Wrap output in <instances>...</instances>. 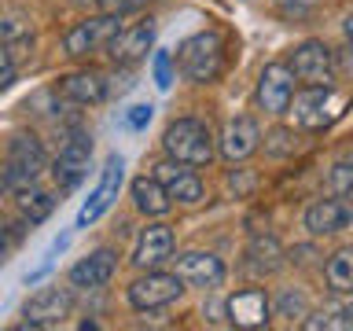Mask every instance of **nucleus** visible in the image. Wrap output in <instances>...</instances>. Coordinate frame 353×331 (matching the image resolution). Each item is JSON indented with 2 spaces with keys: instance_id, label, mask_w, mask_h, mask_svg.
Here are the masks:
<instances>
[{
  "instance_id": "nucleus-29",
  "label": "nucleus",
  "mask_w": 353,
  "mask_h": 331,
  "mask_svg": "<svg viewBox=\"0 0 353 331\" xmlns=\"http://www.w3.org/2000/svg\"><path fill=\"white\" fill-rule=\"evenodd\" d=\"M305 309L309 305H305V294L302 291H283L280 294V317H291L294 320V317H305Z\"/></svg>"
},
{
  "instance_id": "nucleus-4",
  "label": "nucleus",
  "mask_w": 353,
  "mask_h": 331,
  "mask_svg": "<svg viewBox=\"0 0 353 331\" xmlns=\"http://www.w3.org/2000/svg\"><path fill=\"white\" fill-rule=\"evenodd\" d=\"M44 170V148L33 137H11L8 143V159H4V184L22 192L41 177Z\"/></svg>"
},
{
  "instance_id": "nucleus-10",
  "label": "nucleus",
  "mask_w": 353,
  "mask_h": 331,
  "mask_svg": "<svg viewBox=\"0 0 353 331\" xmlns=\"http://www.w3.org/2000/svg\"><path fill=\"white\" fill-rule=\"evenodd\" d=\"M225 313L236 328H265L272 317V305H269V294L261 287H247V291H236L228 298Z\"/></svg>"
},
{
  "instance_id": "nucleus-31",
  "label": "nucleus",
  "mask_w": 353,
  "mask_h": 331,
  "mask_svg": "<svg viewBox=\"0 0 353 331\" xmlns=\"http://www.w3.org/2000/svg\"><path fill=\"white\" fill-rule=\"evenodd\" d=\"M151 114H154V107H151V103H137V107H129V110H125V126L140 132V129H148Z\"/></svg>"
},
{
  "instance_id": "nucleus-17",
  "label": "nucleus",
  "mask_w": 353,
  "mask_h": 331,
  "mask_svg": "<svg viewBox=\"0 0 353 331\" xmlns=\"http://www.w3.org/2000/svg\"><path fill=\"white\" fill-rule=\"evenodd\" d=\"M154 177L165 184V192H170V199H176V203H199L203 199V181L184 170V162H159L154 166Z\"/></svg>"
},
{
  "instance_id": "nucleus-33",
  "label": "nucleus",
  "mask_w": 353,
  "mask_h": 331,
  "mask_svg": "<svg viewBox=\"0 0 353 331\" xmlns=\"http://www.w3.org/2000/svg\"><path fill=\"white\" fill-rule=\"evenodd\" d=\"M283 8H287V11H294V15H302V11L316 8V0H283Z\"/></svg>"
},
{
  "instance_id": "nucleus-34",
  "label": "nucleus",
  "mask_w": 353,
  "mask_h": 331,
  "mask_svg": "<svg viewBox=\"0 0 353 331\" xmlns=\"http://www.w3.org/2000/svg\"><path fill=\"white\" fill-rule=\"evenodd\" d=\"M342 317H346V324H350V331H353V298H350L346 305H342Z\"/></svg>"
},
{
  "instance_id": "nucleus-2",
  "label": "nucleus",
  "mask_w": 353,
  "mask_h": 331,
  "mask_svg": "<svg viewBox=\"0 0 353 331\" xmlns=\"http://www.w3.org/2000/svg\"><path fill=\"white\" fill-rule=\"evenodd\" d=\"M350 99H353L350 92H339V88H331V85H309L305 92H298L291 99L287 114L294 118V126L316 132V129H327L331 121H339L342 110L350 107Z\"/></svg>"
},
{
  "instance_id": "nucleus-37",
  "label": "nucleus",
  "mask_w": 353,
  "mask_h": 331,
  "mask_svg": "<svg viewBox=\"0 0 353 331\" xmlns=\"http://www.w3.org/2000/svg\"><path fill=\"white\" fill-rule=\"evenodd\" d=\"M0 261H4V239H0Z\"/></svg>"
},
{
  "instance_id": "nucleus-23",
  "label": "nucleus",
  "mask_w": 353,
  "mask_h": 331,
  "mask_svg": "<svg viewBox=\"0 0 353 331\" xmlns=\"http://www.w3.org/2000/svg\"><path fill=\"white\" fill-rule=\"evenodd\" d=\"M247 258H250V269L254 272H276V269H280L283 250H280V243H276L272 236H258L247 247Z\"/></svg>"
},
{
  "instance_id": "nucleus-32",
  "label": "nucleus",
  "mask_w": 353,
  "mask_h": 331,
  "mask_svg": "<svg viewBox=\"0 0 353 331\" xmlns=\"http://www.w3.org/2000/svg\"><path fill=\"white\" fill-rule=\"evenodd\" d=\"M11 77H15V59H11L8 44L0 41V88H8V85H11Z\"/></svg>"
},
{
  "instance_id": "nucleus-5",
  "label": "nucleus",
  "mask_w": 353,
  "mask_h": 331,
  "mask_svg": "<svg viewBox=\"0 0 353 331\" xmlns=\"http://www.w3.org/2000/svg\"><path fill=\"white\" fill-rule=\"evenodd\" d=\"M118 19L114 15H92L85 22H77V26L66 30L63 37V48L66 55H74V59H85V55H92L96 48H107L110 41L118 37Z\"/></svg>"
},
{
  "instance_id": "nucleus-22",
  "label": "nucleus",
  "mask_w": 353,
  "mask_h": 331,
  "mask_svg": "<svg viewBox=\"0 0 353 331\" xmlns=\"http://www.w3.org/2000/svg\"><path fill=\"white\" fill-rule=\"evenodd\" d=\"M324 280L331 291L339 294H353V243L350 247H339L324 265Z\"/></svg>"
},
{
  "instance_id": "nucleus-36",
  "label": "nucleus",
  "mask_w": 353,
  "mask_h": 331,
  "mask_svg": "<svg viewBox=\"0 0 353 331\" xmlns=\"http://www.w3.org/2000/svg\"><path fill=\"white\" fill-rule=\"evenodd\" d=\"M77 8H92V4H99V0H74Z\"/></svg>"
},
{
  "instance_id": "nucleus-28",
  "label": "nucleus",
  "mask_w": 353,
  "mask_h": 331,
  "mask_svg": "<svg viewBox=\"0 0 353 331\" xmlns=\"http://www.w3.org/2000/svg\"><path fill=\"white\" fill-rule=\"evenodd\" d=\"M151 70H154V85H159V88H170V85H173V63H170V52H154Z\"/></svg>"
},
{
  "instance_id": "nucleus-18",
  "label": "nucleus",
  "mask_w": 353,
  "mask_h": 331,
  "mask_svg": "<svg viewBox=\"0 0 353 331\" xmlns=\"http://www.w3.org/2000/svg\"><path fill=\"white\" fill-rule=\"evenodd\" d=\"M114 269H118V254L114 250H92L88 258H81L70 269V283L74 287H85V291H92V287H103L110 276H114Z\"/></svg>"
},
{
  "instance_id": "nucleus-8",
  "label": "nucleus",
  "mask_w": 353,
  "mask_h": 331,
  "mask_svg": "<svg viewBox=\"0 0 353 331\" xmlns=\"http://www.w3.org/2000/svg\"><path fill=\"white\" fill-rule=\"evenodd\" d=\"M294 99V74L291 66L283 63H269L258 77V103L269 110V114H287Z\"/></svg>"
},
{
  "instance_id": "nucleus-19",
  "label": "nucleus",
  "mask_w": 353,
  "mask_h": 331,
  "mask_svg": "<svg viewBox=\"0 0 353 331\" xmlns=\"http://www.w3.org/2000/svg\"><path fill=\"white\" fill-rule=\"evenodd\" d=\"M170 254H173V232L165 225H151V228H143L132 261H137L140 269H154V265H162Z\"/></svg>"
},
{
  "instance_id": "nucleus-1",
  "label": "nucleus",
  "mask_w": 353,
  "mask_h": 331,
  "mask_svg": "<svg viewBox=\"0 0 353 331\" xmlns=\"http://www.w3.org/2000/svg\"><path fill=\"white\" fill-rule=\"evenodd\" d=\"M228 66V44H225V33L217 30H203L195 37H188L181 44V70L188 81H199V85H210L225 74Z\"/></svg>"
},
{
  "instance_id": "nucleus-14",
  "label": "nucleus",
  "mask_w": 353,
  "mask_h": 331,
  "mask_svg": "<svg viewBox=\"0 0 353 331\" xmlns=\"http://www.w3.org/2000/svg\"><path fill=\"white\" fill-rule=\"evenodd\" d=\"M258 143H261V129H258V121L247 118V114L232 118L225 126V132H221V154H225L228 162L250 159V154L258 151Z\"/></svg>"
},
{
  "instance_id": "nucleus-25",
  "label": "nucleus",
  "mask_w": 353,
  "mask_h": 331,
  "mask_svg": "<svg viewBox=\"0 0 353 331\" xmlns=\"http://www.w3.org/2000/svg\"><path fill=\"white\" fill-rule=\"evenodd\" d=\"M0 41L4 44H26L30 41V22L19 11H0Z\"/></svg>"
},
{
  "instance_id": "nucleus-27",
  "label": "nucleus",
  "mask_w": 353,
  "mask_h": 331,
  "mask_svg": "<svg viewBox=\"0 0 353 331\" xmlns=\"http://www.w3.org/2000/svg\"><path fill=\"white\" fill-rule=\"evenodd\" d=\"M143 4H148V0H99L103 15H114V19L137 15V11H143Z\"/></svg>"
},
{
  "instance_id": "nucleus-3",
  "label": "nucleus",
  "mask_w": 353,
  "mask_h": 331,
  "mask_svg": "<svg viewBox=\"0 0 353 331\" xmlns=\"http://www.w3.org/2000/svg\"><path fill=\"white\" fill-rule=\"evenodd\" d=\"M162 143H165V151L184 166H210L214 162V137H210V129L195 118H176L173 126L165 129Z\"/></svg>"
},
{
  "instance_id": "nucleus-11",
  "label": "nucleus",
  "mask_w": 353,
  "mask_h": 331,
  "mask_svg": "<svg viewBox=\"0 0 353 331\" xmlns=\"http://www.w3.org/2000/svg\"><path fill=\"white\" fill-rule=\"evenodd\" d=\"M176 276L192 287H203V291H214V287L225 283V261L214 258L206 250H188L176 261Z\"/></svg>"
},
{
  "instance_id": "nucleus-7",
  "label": "nucleus",
  "mask_w": 353,
  "mask_h": 331,
  "mask_svg": "<svg viewBox=\"0 0 353 331\" xmlns=\"http://www.w3.org/2000/svg\"><path fill=\"white\" fill-rule=\"evenodd\" d=\"M181 294H184V280L176 272L173 276L170 272H148V276H140V280H132V287H129V302H132V309H140V313L170 305Z\"/></svg>"
},
{
  "instance_id": "nucleus-20",
  "label": "nucleus",
  "mask_w": 353,
  "mask_h": 331,
  "mask_svg": "<svg viewBox=\"0 0 353 331\" xmlns=\"http://www.w3.org/2000/svg\"><path fill=\"white\" fill-rule=\"evenodd\" d=\"M59 88L74 103H99L107 96V77L99 70H77V74H66L59 81Z\"/></svg>"
},
{
  "instance_id": "nucleus-35",
  "label": "nucleus",
  "mask_w": 353,
  "mask_h": 331,
  "mask_svg": "<svg viewBox=\"0 0 353 331\" xmlns=\"http://www.w3.org/2000/svg\"><path fill=\"white\" fill-rule=\"evenodd\" d=\"M342 30H346V37H350V44H353V11L346 15V22H342Z\"/></svg>"
},
{
  "instance_id": "nucleus-13",
  "label": "nucleus",
  "mask_w": 353,
  "mask_h": 331,
  "mask_svg": "<svg viewBox=\"0 0 353 331\" xmlns=\"http://www.w3.org/2000/svg\"><path fill=\"white\" fill-rule=\"evenodd\" d=\"M151 44H154V26L151 22H140V26L118 30V37L107 44V52H110V59H114L118 66H132V63L148 59Z\"/></svg>"
},
{
  "instance_id": "nucleus-26",
  "label": "nucleus",
  "mask_w": 353,
  "mask_h": 331,
  "mask_svg": "<svg viewBox=\"0 0 353 331\" xmlns=\"http://www.w3.org/2000/svg\"><path fill=\"white\" fill-rule=\"evenodd\" d=\"M327 188H331L335 195H342V199H353V159H342V162L331 166Z\"/></svg>"
},
{
  "instance_id": "nucleus-30",
  "label": "nucleus",
  "mask_w": 353,
  "mask_h": 331,
  "mask_svg": "<svg viewBox=\"0 0 353 331\" xmlns=\"http://www.w3.org/2000/svg\"><path fill=\"white\" fill-rule=\"evenodd\" d=\"M66 243H70V239H66V236H59V239L52 243V250L44 254V261H41V265H37V269H33V272H26V283H37L41 276L48 272V269H52V265H55V254H63V250H66Z\"/></svg>"
},
{
  "instance_id": "nucleus-6",
  "label": "nucleus",
  "mask_w": 353,
  "mask_h": 331,
  "mask_svg": "<svg viewBox=\"0 0 353 331\" xmlns=\"http://www.w3.org/2000/svg\"><path fill=\"white\" fill-rule=\"evenodd\" d=\"M291 74L305 85H331L335 81V52L324 41H305L291 52Z\"/></svg>"
},
{
  "instance_id": "nucleus-21",
  "label": "nucleus",
  "mask_w": 353,
  "mask_h": 331,
  "mask_svg": "<svg viewBox=\"0 0 353 331\" xmlns=\"http://www.w3.org/2000/svg\"><path fill=\"white\" fill-rule=\"evenodd\" d=\"M132 203H137L140 214L162 217L165 210L173 206V199H170V192H165V184L159 177H137V181H132Z\"/></svg>"
},
{
  "instance_id": "nucleus-15",
  "label": "nucleus",
  "mask_w": 353,
  "mask_h": 331,
  "mask_svg": "<svg viewBox=\"0 0 353 331\" xmlns=\"http://www.w3.org/2000/svg\"><path fill=\"white\" fill-rule=\"evenodd\" d=\"M353 221V203H346V199H320V203H313L305 210V228L313 232V236H331V232L346 228Z\"/></svg>"
},
{
  "instance_id": "nucleus-12",
  "label": "nucleus",
  "mask_w": 353,
  "mask_h": 331,
  "mask_svg": "<svg viewBox=\"0 0 353 331\" xmlns=\"http://www.w3.org/2000/svg\"><path fill=\"white\" fill-rule=\"evenodd\" d=\"M70 313V291L63 287H44L26 302L22 317H26V328H52Z\"/></svg>"
},
{
  "instance_id": "nucleus-24",
  "label": "nucleus",
  "mask_w": 353,
  "mask_h": 331,
  "mask_svg": "<svg viewBox=\"0 0 353 331\" xmlns=\"http://www.w3.org/2000/svg\"><path fill=\"white\" fill-rule=\"evenodd\" d=\"M52 206H55V199H52L48 192H33V184L19 192V210H22V214H26V217L33 221V225L48 217V214H52Z\"/></svg>"
},
{
  "instance_id": "nucleus-16",
  "label": "nucleus",
  "mask_w": 353,
  "mask_h": 331,
  "mask_svg": "<svg viewBox=\"0 0 353 331\" xmlns=\"http://www.w3.org/2000/svg\"><path fill=\"white\" fill-rule=\"evenodd\" d=\"M88 159H92V140H88V137H74L59 151V159H55V166H52L59 188H74L77 181H81V177L88 173Z\"/></svg>"
},
{
  "instance_id": "nucleus-9",
  "label": "nucleus",
  "mask_w": 353,
  "mask_h": 331,
  "mask_svg": "<svg viewBox=\"0 0 353 331\" xmlns=\"http://www.w3.org/2000/svg\"><path fill=\"white\" fill-rule=\"evenodd\" d=\"M118 184H121V159H118V154H110L107 166H103V177H99V184H96V192L85 199L81 214H77V228L96 225V221L107 214L110 203L118 199Z\"/></svg>"
}]
</instances>
